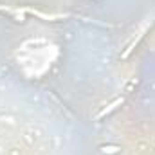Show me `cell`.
<instances>
[{
  "label": "cell",
  "mask_w": 155,
  "mask_h": 155,
  "mask_svg": "<svg viewBox=\"0 0 155 155\" xmlns=\"http://www.w3.org/2000/svg\"><path fill=\"white\" fill-rule=\"evenodd\" d=\"M25 15H35L45 22H56V20H63V18H69L71 13H43V11H38V9H33V7H24Z\"/></svg>",
  "instance_id": "1"
},
{
  "label": "cell",
  "mask_w": 155,
  "mask_h": 155,
  "mask_svg": "<svg viewBox=\"0 0 155 155\" xmlns=\"http://www.w3.org/2000/svg\"><path fill=\"white\" fill-rule=\"evenodd\" d=\"M152 24H153V18H150V20H148V22H146V24H144V25H143L141 29H139V33H137V36H135V38L132 40V43H130V45L126 47V51L123 52V60H126V58H128V56H130V54H132V52L135 51V47L139 45V41H141V40L144 38V35H146V33L150 31V27H152Z\"/></svg>",
  "instance_id": "2"
},
{
  "label": "cell",
  "mask_w": 155,
  "mask_h": 155,
  "mask_svg": "<svg viewBox=\"0 0 155 155\" xmlns=\"http://www.w3.org/2000/svg\"><path fill=\"white\" fill-rule=\"evenodd\" d=\"M123 103H124V97H123V96H121V97H116L112 103H108V105H107V107H105V108H103V110L97 114V116H96V121H99V119L107 117L108 114H112V112H114V110H117V108H119Z\"/></svg>",
  "instance_id": "3"
},
{
  "label": "cell",
  "mask_w": 155,
  "mask_h": 155,
  "mask_svg": "<svg viewBox=\"0 0 155 155\" xmlns=\"http://www.w3.org/2000/svg\"><path fill=\"white\" fill-rule=\"evenodd\" d=\"M0 11H5V13H9V15H13L15 16V20L16 22H25V11H24V7H7V5H0Z\"/></svg>",
  "instance_id": "4"
},
{
  "label": "cell",
  "mask_w": 155,
  "mask_h": 155,
  "mask_svg": "<svg viewBox=\"0 0 155 155\" xmlns=\"http://www.w3.org/2000/svg\"><path fill=\"white\" fill-rule=\"evenodd\" d=\"M119 150H121L119 146H103V148H101V152H103L105 155H114V153H119Z\"/></svg>",
  "instance_id": "5"
}]
</instances>
